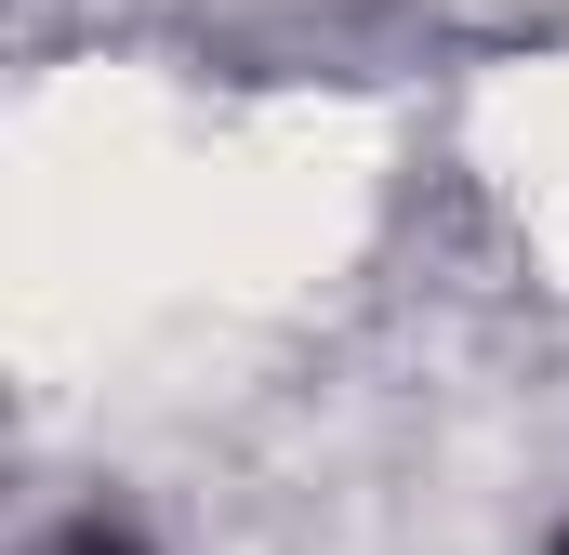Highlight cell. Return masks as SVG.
Listing matches in <instances>:
<instances>
[{
    "label": "cell",
    "instance_id": "6da1fadb",
    "mask_svg": "<svg viewBox=\"0 0 569 555\" xmlns=\"http://www.w3.org/2000/svg\"><path fill=\"white\" fill-rule=\"evenodd\" d=\"M67 555H133V529H80V543H67Z\"/></svg>",
    "mask_w": 569,
    "mask_h": 555
},
{
    "label": "cell",
    "instance_id": "7a4b0ae2",
    "mask_svg": "<svg viewBox=\"0 0 569 555\" xmlns=\"http://www.w3.org/2000/svg\"><path fill=\"white\" fill-rule=\"evenodd\" d=\"M557 555H569V529H557Z\"/></svg>",
    "mask_w": 569,
    "mask_h": 555
}]
</instances>
